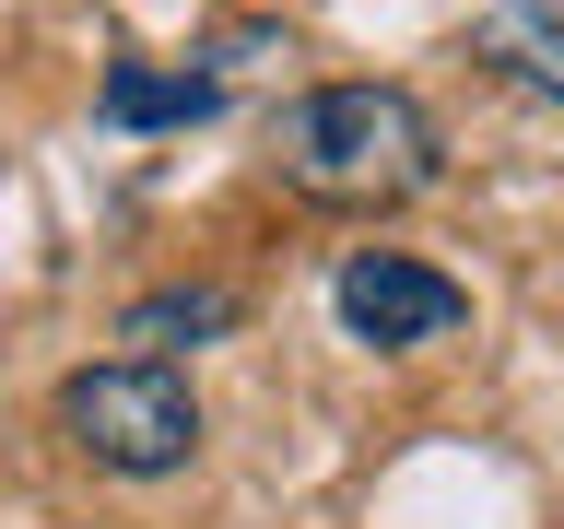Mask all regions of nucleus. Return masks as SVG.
Wrapping results in <instances>:
<instances>
[{
	"label": "nucleus",
	"instance_id": "obj_1",
	"mask_svg": "<svg viewBox=\"0 0 564 529\" xmlns=\"http://www.w3.org/2000/svg\"><path fill=\"white\" fill-rule=\"evenodd\" d=\"M271 165L282 188H306L329 212H388L412 188H435L447 153H435V118H423L412 83H306L271 130Z\"/></svg>",
	"mask_w": 564,
	"mask_h": 529
},
{
	"label": "nucleus",
	"instance_id": "obj_2",
	"mask_svg": "<svg viewBox=\"0 0 564 529\" xmlns=\"http://www.w3.org/2000/svg\"><path fill=\"white\" fill-rule=\"evenodd\" d=\"M59 435L118 483H165V471L200 458V400H188V377L165 353H118V365L59 377Z\"/></svg>",
	"mask_w": 564,
	"mask_h": 529
},
{
	"label": "nucleus",
	"instance_id": "obj_3",
	"mask_svg": "<svg viewBox=\"0 0 564 529\" xmlns=\"http://www.w3.org/2000/svg\"><path fill=\"white\" fill-rule=\"evenodd\" d=\"M329 306H341V330L365 353H423V342H458L470 330V282H447L412 247H352L341 271H329Z\"/></svg>",
	"mask_w": 564,
	"mask_h": 529
},
{
	"label": "nucleus",
	"instance_id": "obj_4",
	"mask_svg": "<svg viewBox=\"0 0 564 529\" xmlns=\"http://www.w3.org/2000/svg\"><path fill=\"white\" fill-rule=\"evenodd\" d=\"M95 118H106V130H200V118H224V71H176V60H106V83H95Z\"/></svg>",
	"mask_w": 564,
	"mask_h": 529
},
{
	"label": "nucleus",
	"instance_id": "obj_5",
	"mask_svg": "<svg viewBox=\"0 0 564 529\" xmlns=\"http://www.w3.org/2000/svg\"><path fill=\"white\" fill-rule=\"evenodd\" d=\"M470 60H494L518 95L564 106V12L553 0H482V12H470Z\"/></svg>",
	"mask_w": 564,
	"mask_h": 529
},
{
	"label": "nucleus",
	"instance_id": "obj_6",
	"mask_svg": "<svg viewBox=\"0 0 564 529\" xmlns=\"http://www.w3.org/2000/svg\"><path fill=\"white\" fill-rule=\"evenodd\" d=\"M224 330H236V294H224V282H165V294H141L130 317H118V342H141V353H200V342H224Z\"/></svg>",
	"mask_w": 564,
	"mask_h": 529
}]
</instances>
